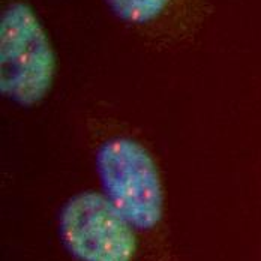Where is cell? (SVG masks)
<instances>
[{
	"label": "cell",
	"mask_w": 261,
	"mask_h": 261,
	"mask_svg": "<svg viewBox=\"0 0 261 261\" xmlns=\"http://www.w3.org/2000/svg\"><path fill=\"white\" fill-rule=\"evenodd\" d=\"M84 129L101 192L137 234L164 257L165 188L152 144L114 114H89Z\"/></svg>",
	"instance_id": "cell-1"
},
{
	"label": "cell",
	"mask_w": 261,
	"mask_h": 261,
	"mask_svg": "<svg viewBox=\"0 0 261 261\" xmlns=\"http://www.w3.org/2000/svg\"><path fill=\"white\" fill-rule=\"evenodd\" d=\"M57 57L39 15L27 0H9L0 14V93L15 107L33 110L47 101Z\"/></svg>",
	"instance_id": "cell-2"
},
{
	"label": "cell",
	"mask_w": 261,
	"mask_h": 261,
	"mask_svg": "<svg viewBox=\"0 0 261 261\" xmlns=\"http://www.w3.org/2000/svg\"><path fill=\"white\" fill-rule=\"evenodd\" d=\"M59 233L72 261H137L141 239L101 191H81L65 201Z\"/></svg>",
	"instance_id": "cell-3"
},
{
	"label": "cell",
	"mask_w": 261,
	"mask_h": 261,
	"mask_svg": "<svg viewBox=\"0 0 261 261\" xmlns=\"http://www.w3.org/2000/svg\"><path fill=\"white\" fill-rule=\"evenodd\" d=\"M113 15L126 26L138 30H155L177 18L185 0H105Z\"/></svg>",
	"instance_id": "cell-4"
}]
</instances>
